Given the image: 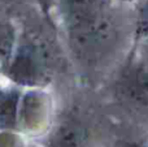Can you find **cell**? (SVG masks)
Returning <instances> with one entry per match:
<instances>
[{
  "mask_svg": "<svg viewBox=\"0 0 148 147\" xmlns=\"http://www.w3.org/2000/svg\"><path fill=\"white\" fill-rule=\"evenodd\" d=\"M16 46V29L10 21L0 18V68L7 67Z\"/></svg>",
  "mask_w": 148,
  "mask_h": 147,
  "instance_id": "obj_6",
  "label": "cell"
},
{
  "mask_svg": "<svg viewBox=\"0 0 148 147\" xmlns=\"http://www.w3.org/2000/svg\"><path fill=\"white\" fill-rule=\"evenodd\" d=\"M0 147H22V141L14 133L3 132L0 133Z\"/></svg>",
  "mask_w": 148,
  "mask_h": 147,
  "instance_id": "obj_8",
  "label": "cell"
},
{
  "mask_svg": "<svg viewBox=\"0 0 148 147\" xmlns=\"http://www.w3.org/2000/svg\"><path fill=\"white\" fill-rule=\"evenodd\" d=\"M60 4L70 42L78 54H97L113 39V0H60Z\"/></svg>",
  "mask_w": 148,
  "mask_h": 147,
  "instance_id": "obj_1",
  "label": "cell"
},
{
  "mask_svg": "<svg viewBox=\"0 0 148 147\" xmlns=\"http://www.w3.org/2000/svg\"><path fill=\"white\" fill-rule=\"evenodd\" d=\"M8 77L21 86H39L47 80L46 54L34 43H23L7 64Z\"/></svg>",
  "mask_w": 148,
  "mask_h": 147,
  "instance_id": "obj_2",
  "label": "cell"
},
{
  "mask_svg": "<svg viewBox=\"0 0 148 147\" xmlns=\"http://www.w3.org/2000/svg\"><path fill=\"white\" fill-rule=\"evenodd\" d=\"M49 102L44 93L36 90L27 91L20 99L18 124L25 132H39L48 119Z\"/></svg>",
  "mask_w": 148,
  "mask_h": 147,
  "instance_id": "obj_3",
  "label": "cell"
},
{
  "mask_svg": "<svg viewBox=\"0 0 148 147\" xmlns=\"http://www.w3.org/2000/svg\"><path fill=\"white\" fill-rule=\"evenodd\" d=\"M136 35L140 39L148 35V0H140V5L138 9Z\"/></svg>",
  "mask_w": 148,
  "mask_h": 147,
  "instance_id": "obj_7",
  "label": "cell"
},
{
  "mask_svg": "<svg viewBox=\"0 0 148 147\" xmlns=\"http://www.w3.org/2000/svg\"><path fill=\"white\" fill-rule=\"evenodd\" d=\"M83 133L72 124H62L49 137V147H78Z\"/></svg>",
  "mask_w": 148,
  "mask_h": 147,
  "instance_id": "obj_5",
  "label": "cell"
},
{
  "mask_svg": "<svg viewBox=\"0 0 148 147\" xmlns=\"http://www.w3.org/2000/svg\"><path fill=\"white\" fill-rule=\"evenodd\" d=\"M113 1H117V3H135V1H138V0H113Z\"/></svg>",
  "mask_w": 148,
  "mask_h": 147,
  "instance_id": "obj_10",
  "label": "cell"
},
{
  "mask_svg": "<svg viewBox=\"0 0 148 147\" xmlns=\"http://www.w3.org/2000/svg\"><path fill=\"white\" fill-rule=\"evenodd\" d=\"M140 59L142 64L148 67V35L142 38V46H140Z\"/></svg>",
  "mask_w": 148,
  "mask_h": 147,
  "instance_id": "obj_9",
  "label": "cell"
},
{
  "mask_svg": "<svg viewBox=\"0 0 148 147\" xmlns=\"http://www.w3.org/2000/svg\"><path fill=\"white\" fill-rule=\"evenodd\" d=\"M21 94L16 89L0 90V130H12L18 124Z\"/></svg>",
  "mask_w": 148,
  "mask_h": 147,
  "instance_id": "obj_4",
  "label": "cell"
}]
</instances>
